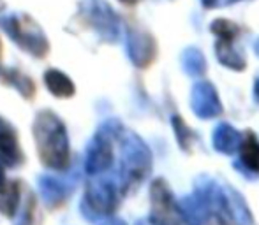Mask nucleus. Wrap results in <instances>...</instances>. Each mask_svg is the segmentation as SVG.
<instances>
[{"label": "nucleus", "mask_w": 259, "mask_h": 225, "mask_svg": "<svg viewBox=\"0 0 259 225\" xmlns=\"http://www.w3.org/2000/svg\"><path fill=\"white\" fill-rule=\"evenodd\" d=\"M129 51L134 64L140 67H147L155 58V42L148 34L133 32L129 39Z\"/></svg>", "instance_id": "39448f33"}, {"label": "nucleus", "mask_w": 259, "mask_h": 225, "mask_svg": "<svg viewBox=\"0 0 259 225\" xmlns=\"http://www.w3.org/2000/svg\"><path fill=\"white\" fill-rule=\"evenodd\" d=\"M235 39H217L215 44V53H217V60L221 62L224 67H229L233 71H243L245 69V58L242 57V53L236 51L233 46Z\"/></svg>", "instance_id": "0eeeda50"}, {"label": "nucleus", "mask_w": 259, "mask_h": 225, "mask_svg": "<svg viewBox=\"0 0 259 225\" xmlns=\"http://www.w3.org/2000/svg\"><path fill=\"white\" fill-rule=\"evenodd\" d=\"M191 107L198 118L210 120L222 112V104L217 95V90L208 81H199L192 86Z\"/></svg>", "instance_id": "f03ea898"}, {"label": "nucleus", "mask_w": 259, "mask_h": 225, "mask_svg": "<svg viewBox=\"0 0 259 225\" xmlns=\"http://www.w3.org/2000/svg\"><path fill=\"white\" fill-rule=\"evenodd\" d=\"M203 6L206 9H219V7H226V6H231V4L238 2V0H201Z\"/></svg>", "instance_id": "ddd939ff"}, {"label": "nucleus", "mask_w": 259, "mask_h": 225, "mask_svg": "<svg viewBox=\"0 0 259 225\" xmlns=\"http://www.w3.org/2000/svg\"><path fill=\"white\" fill-rule=\"evenodd\" d=\"M120 2H123V4H129V6H133V4H138L140 0H120Z\"/></svg>", "instance_id": "2eb2a0df"}, {"label": "nucleus", "mask_w": 259, "mask_h": 225, "mask_svg": "<svg viewBox=\"0 0 259 225\" xmlns=\"http://www.w3.org/2000/svg\"><path fill=\"white\" fill-rule=\"evenodd\" d=\"M173 127H175V132H177L180 146L184 148V150H189V144L192 143V132L187 129V125H185L180 116H173Z\"/></svg>", "instance_id": "f8f14e48"}, {"label": "nucleus", "mask_w": 259, "mask_h": 225, "mask_svg": "<svg viewBox=\"0 0 259 225\" xmlns=\"http://www.w3.org/2000/svg\"><path fill=\"white\" fill-rule=\"evenodd\" d=\"M180 64L185 74L194 76V78L203 76L206 71V60L198 48H185L180 55Z\"/></svg>", "instance_id": "6e6552de"}, {"label": "nucleus", "mask_w": 259, "mask_h": 225, "mask_svg": "<svg viewBox=\"0 0 259 225\" xmlns=\"http://www.w3.org/2000/svg\"><path fill=\"white\" fill-rule=\"evenodd\" d=\"M45 129L37 136V148L41 153L42 164H46L48 167L53 169H64L69 164V153H67V143H65L64 129L62 125L53 120V129H48V122L45 118Z\"/></svg>", "instance_id": "f257e3e1"}, {"label": "nucleus", "mask_w": 259, "mask_h": 225, "mask_svg": "<svg viewBox=\"0 0 259 225\" xmlns=\"http://www.w3.org/2000/svg\"><path fill=\"white\" fill-rule=\"evenodd\" d=\"M210 28L217 37H222V39H235L240 32L238 27L229 20H215Z\"/></svg>", "instance_id": "9b49d317"}, {"label": "nucleus", "mask_w": 259, "mask_h": 225, "mask_svg": "<svg viewBox=\"0 0 259 225\" xmlns=\"http://www.w3.org/2000/svg\"><path fill=\"white\" fill-rule=\"evenodd\" d=\"M108 225H123V223H120V222H113V223H108Z\"/></svg>", "instance_id": "dca6fc26"}, {"label": "nucleus", "mask_w": 259, "mask_h": 225, "mask_svg": "<svg viewBox=\"0 0 259 225\" xmlns=\"http://www.w3.org/2000/svg\"><path fill=\"white\" fill-rule=\"evenodd\" d=\"M18 187L16 181H11L6 187L0 188V211L7 216H13L18 206Z\"/></svg>", "instance_id": "1a4fd4ad"}, {"label": "nucleus", "mask_w": 259, "mask_h": 225, "mask_svg": "<svg viewBox=\"0 0 259 225\" xmlns=\"http://www.w3.org/2000/svg\"><path fill=\"white\" fill-rule=\"evenodd\" d=\"M46 83H48V88L58 97H69L74 93L72 83L69 81L64 74H60V72H57V71H52L46 74Z\"/></svg>", "instance_id": "9d476101"}, {"label": "nucleus", "mask_w": 259, "mask_h": 225, "mask_svg": "<svg viewBox=\"0 0 259 225\" xmlns=\"http://www.w3.org/2000/svg\"><path fill=\"white\" fill-rule=\"evenodd\" d=\"M0 53H2V44H0Z\"/></svg>", "instance_id": "f3484780"}, {"label": "nucleus", "mask_w": 259, "mask_h": 225, "mask_svg": "<svg viewBox=\"0 0 259 225\" xmlns=\"http://www.w3.org/2000/svg\"><path fill=\"white\" fill-rule=\"evenodd\" d=\"M240 160L236 167L247 178H256L259 173V141L254 132H245L240 143Z\"/></svg>", "instance_id": "7ed1b4c3"}, {"label": "nucleus", "mask_w": 259, "mask_h": 225, "mask_svg": "<svg viewBox=\"0 0 259 225\" xmlns=\"http://www.w3.org/2000/svg\"><path fill=\"white\" fill-rule=\"evenodd\" d=\"M0 160L7 165H16L23 160V155L18 148L16 134L2 120H0Z\"/></svg>", "instance_id": "423d86ee"}, {"label": "nucleus", "mask_w": 259, "mask_h": 225, "mask_svg": "<svg viewBox=\"0 0 259 225\" xmlns=\"http://www.w3.org/2000/svg\"><path fill=\"white\" fill-rule=\"evenodd\" d=\"M254 93H256V97H257V100H259V78H257L256 85H254Z\"/></svg>", "instance_id": "4468645a"}, {"label": "nucleus", "mask_w": 259, "mask_h": 225, "mask_svg": "<svg viewBox=\"0 0 259 225\" xmlns=\"http://www.w3.org/2000/svg\"><path fill=\"white\" fill-rule=\"evenodd\" d=\"M213 148L222 155H235L242 143V134L229 123H219L213 130Z\"/></svg>", "instance_id": "20e7f679"}]
</instances>
